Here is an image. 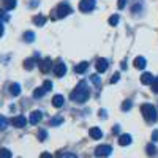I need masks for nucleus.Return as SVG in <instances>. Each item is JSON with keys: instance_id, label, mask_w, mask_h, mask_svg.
Returning <instances> with one entry per match:
<instances>
[{"instance_id": "31", "label": "nucleus", "mask_w": 158, "mask_h": 158, "mask_svg": "<svg viewBox=\"0 0 158 158\" xmlns=\"http://www.w3.org/2000/svg\"><path fill=\"white\" fill-rule=\"evenodd\" d=\"M43 89H44L46 92H49V90L52 89V82H51V81H44V84H43Z\"/></svg>"}, {"instance_id": "39", "label": "nucleus", "mask_w": 158, "mask_h": 158, "mask_svg": "<svg viewBox=\"0 0 158 158\" xmlns=\"http://www.w3.org/2000/svg\"><path fill=\"white\" fill-rule=\"evenodd\" d=\"M100 115L104 118V117H106V111H104V109H101V111H100Z\"/></svg>"}, {"instance_id": "38", "label": "nucleus", "mask_w": 158, "mask_h": 158, "mask_svg": "<svg viewBox=\"0 0 158 158\" xmlns=\"http://www.w3.org/2000/svg\"><path fill=\"white\" fill-rule=\"evenodd\" d=\"M0 18H3L5 21H8V16L5 15V11H3V10H0Z\"/></svg>"}, {"instance_id": "28", "label": "nucleus", "mask_w": 158, "mask_h": 158, "mask_svg": "<svg viewBox=\"0 0 158 158\" xmlns=\"http://www.w3.org/2000/svg\"><path fill=\"white\" fill-rule=\"evenodd\" d=\"M59 158H77L74 153H70V152H65V153H60Z\"/></svg>"}, {"instance_id": "33", "label": "nucleus", "mask_w": 158, "mask_h": 158, "mask_svg": "<svg viewBox=\"0 0 158 158\" xmlns=\"http://www.w3.org/2000/svg\"><path fill=\"white\" fill-rule=\"evenodd\" d=\"M38 138H40V141H44L48 138V133H46L44 130H41V131H40V135H38Z\"/></svg>"}, {"instance_id": "5", "label": "nucleus", "mask_w": 158, "mask_h": 158, "mask_svg": "<svg viewBox=\"0 0 158 158\" xmlns=\"http://www.w3.org/2000/svg\"><path fill=\"white\" fill-rule=\"evenodd\" d=\"M111 152H112V147L111 146H98L97 149H95V155L97 156H101V158H104V156H109L111 155Z\"/></svg>"}, {"instance_id": "3", "label": "nucleus", "mask_w": 158, "mask_h": 158, "mask_svg": "<svg viewBox=\"0 0 158 158\" xmlns=\"http://www.w3.org/2000/svg\"><path fill=\"white\" fill-rule=\"evenodd\" d=\"M57 15H56V18H65V16H68L70 13H73V8L65 2V3H60L59 6H57Z\"/></svg>"}, {"instance_id": "40", "label": "nucleus", "mask_w": 158, "mask_h": 158, "mask_svg": "<svg viewBox=\"0 0 158 158\" xmlns=\"http://www.w3.org/2000/svg\"><path fill=\"white\" fill-rule=\"evenodd\" d=\"M3 35V25H2V22H0V36Z\"/></svg>"}, {"instance_id": "27", "label": "nucleus", "mask_w": 158, "mask_h": 158, "mask_svg": "<svg viewBox=\"0 0 158 158\" xmlns=\"http://www.w3.org/2000/svg\"><path fill=\"white\" fill-rule=\"evenodd\" d=\"M131 106H133V103H131L130 100H127V101L122 104V109H123V111H130V109H131Z\"/></svg>"}, {"instance_id": "14", "label": "nucleus", "mask_w": 158, "mask_h": 158, "mask_svg": "<svg viewBox=\"0 0 158 158\" xmlns=\"http://www.w3.org/2000/svg\"><path fill=\"white\" fill-rule=\"evenodd\" d=\"M63 97L62 95H56L54 98H52V104H54V108H62L63 106Z\"/></svg>"}, {"instance_id": "6", "label": "nucleus", "mask_w": 158, "mask_h": 158, "mask_svg": "<svg viewBox=\"0 0 158 158\" xmlns=\"http://www.w3.org/2000/svg\"><path fill=\"white\" fill-rule=\"evenodd\" d=\"M54 73H56V76H59V77L65 76V73H67V67H65V63H62V62L54 63Z\"/></svg>"}, {"instance_id": "4", "label": "nucleus", "mask_w": 158, "mask_h": 158, "mask_svg": "<svg viewBox=\"0 0 158 158\" xmlns=\"http://www.w3.org/2000/svg\"><path fill=\"white\" fill-rule=\"evenodd\" d=\"M94 8H95V0H81L79 2V10L82 13H90L94 11Z\"/></svg>"}, {"instance_id": "1", "label": "nucleus", "mask_w": 158, "mask_h": 158, "mask_svg": "<svg viewBox=\"0 0 158 158\" xmlns=\"http://www.w3.org/2000/svg\"><path fill=\"white\" fill-rule=\"evenodd\" d=\"M89 95H90V92L87 89V84L84 81H81L77 84V87L70 94V98L73 101H76V103H84V101L89 100Z\"/></svg>"}, {"instance_id": "26", "label": "nucleus", "mask_w": 158, "mask_h": 158, "mask_svg": "<svg viewBox=\"0 0 158 158\" xmlns=\"http://www.w3.org/2000/svg\"><path fill=\"white\" fill-rule=\"evenodd\" d=\"M62 122H63V117H59V115H57V117H54V118L51 120V125L56 127V125H60Z\"/></svg>"}, {"instance_id": "2", "label": "nucleus", "mask_w": 158, "mask_h": 158, "mask_svg": "<svg viewBox=\"0 0 158 158\" xmlns=\"http://www.w3.org/2000/svg\"><path fill=\"white\" fill-rule=\"evenodd\" d=\"M141 112H142L144 118H146L147 122H156L158 120V112H156V109L152 106L150 103L142 104V106H141Z\"/></svg>"}, {"instance_id": "29", "label": "nucleus", "mask_w": 158, "mask_h": 158, "mask_svg": "<svg viewBox=\"0 0 158 158\" xmlns=\"http://www.w3.org/2000/svg\"><path fill=\"white\" fill-rule=\"evenodd\" d=\"M150 85H152L153 94H158V77H156V79H153V82H152Z\"/></svg>"}, {"instance_id": "18", "label": "nucleus", "mask_w": 158, "mask_h": 158, "mask_svg": "<svg viewBox=\"0 0 158 158\" xmlns=\"http://www.w3.org/2000/svg\"><path fill=\"white\" fill-rule=\"evenodd\" d=\"M35 65H36V60H35V59H27V60L24 62V68H25V70H32Z\"/></svg>"}, {"instance_id": "25", "label": "nucleus", "mask_w": 158, "mask_h": 158, "mask_svg": "<svg viewBox=\"0 0 158 158\" xmlns=\"http://www.w3.org/2000/svg\"><path fill=\"white\" fill-rule=\"evenodd\" d=\"M0 158H11V152L8 149H0Z\"/></svg>"}, {"instance_id": "21", "label": "nucleus", "mask_w": 158, "mask_h": 158, "mask_svg": "<svg viewBox=\"0 0 158 158\" xmlns=\"http://www.w3.org/2000/svg\"><path fill=\"white\" fill-rule=\"evenodd\" d=\"M8 118L5 117V115H2V114H0V130H5L6 127H8Z\"/></svg>"}, {"instance_id": "30", "label": "nucleus", "mask_w": 158, "mask_h": 158, "mask_svg": "<svg viewBox=\"0 0 158 158\" xmlns=\"http://www.w3.org/2000/svg\"><path fill=\"white\" fill-rule=\"evenodd\" d=\"M117 22H118V16L117 15H114V16L109 18V25H117Z\"/></svg>"}, {"instance_id": "17", "label": "nucleus", "mask_w": 158, "mask_h": 158, "mask_svg": "<svg viewBox=\"0 0 158 158\" xmlns=\"http://www.w3.org/2000/svg\"><path fill=\"white\" fill-rule=\"evenodd\" d=\"M33 22H35V25H40V27H41V25L46 24V18L43 15H38V16L33 18Z\"/></svg>"}, {"instance_id": "7", "label": "nucleus", "mask_w": 158, "mask_h": 158, "mask_svg": "<svg viewBox=\"0 0 158 158\" xmlns=\"http://www.w3.org/2000/svg\"><path fill=\"white\" fill-rule=\"evenodd\" d=\"M95 67H97V71H98V73H104V71L108 70L109 63H108V60H106V59H98V60H97V63H95Z\"/></svg>"}, {"instance_id": "22", "label": "nucleus", "mask_w": 158, "mask_h": 158, "mask_svg": "<svg viewBox=\"0 0 158 158\" xmlns=\"http://www.w3.org/2000/svg\"><path fill=\"white\" fill-rule=\"evenodd\" d=\"M24 40H25L27 43H32L33 40H35V33H33V32H25V33H24Z\"/></svg>"}, {"instance_id": "16", "label": "nucleus", "mask_w": 158, "mask_h": 158, "mask_svg": "<svg viewBox=\"0 0 158 158\" xmlns=\"http://www.w3.org/2000/svg\"><path fill=\"white\" fill-rule=\"evenodd\" d=\"M135 67L139 68V70H142L144 67H146V59H144V57H136L135 59Z\"/></svg>"}, {"instance_id": "15", "label": "nucleus", "mask_w": 158, "mask_h": 158, "mask_svg": "<svg viewBox=\"0 0 158 158\" xmlns=\"http://www.w3.org/2000/svg\"><path fill=\"white\" fill-rule=\"evenodd\" d=\"M131 136L130 135H122L120 138H118V144H120V146H128V144H131Z\"/></svg>"}, {"instance_id": "35", "label": "nucleus", "mask_w": 158, "mask_h": 158, "mask_svg": "<svg viewBox=\"0 0 158 158\" xmlns=\"http://www.w3.org/2000/svg\"><path fill=\"white\" fill-rule=\"evenodd\" d=\"M118 77H120V74H118V73H115V74L112 76V79H111V82H112V84H115V82L118 81Z\"/></svg>"}, {"instance_id": "12", "label": "nucleus", "mask_w": 158, "mask_h": 158, "mask_svg": "<svg viewBox=\"0 0 158 158\" xmlns=\"http://www.w3.org/2000/svg\"><path fill=\"white\" fill-rule=\"evenodd\" d=\"M89 135H90L92 139H100V138L103 136V133H101V130H100V128H90Z\"/></svg>"}, {"instance_id": "20", "label": "nucleus", "mask_w": 158, "mask_h": 158, "mask_svg": "<svg viewBox=\"0 0 158 158\" xmlns=\"http://www.w3.org/2000/svg\"><path fill=\"white\" fill-rule=\"evenodd\" d=\"M44 94H46V90H44L43 87H38V89L33 90V98H41Z\"/></svg>"}, {"instance_id": "10", "label": "nucleus", "mask_w": 158, "mask_h": 158, "mask_svg": "<svg viewBox=\"0 0 158 158\" xmlns=\"http://www.w3.org/2000/svg\"><path fill=\"white\" fill-rule=\"evenodd\" d=\"M43 118V114L40 112V111H33L32 114H30V117H29V122L32 123V125H36L40 120Z\"/></svg>"}, {"instance_id": "11", "label": "nucleus", "mask_w": 158, "mask_h": 158, "mask_svg": "<svg viewBox=\"0 0 158 158\" xmlns=\"http://www.w3.org/2000/svg\"><path fill=\"white\" fill-rule=\"evenodd\" d=\"M153 76L150 74V73H142V76H141V82L144 84V85H150L152 82H153Z\"/></svg>"}, {"instance_id": "19", "label": "nucleus", "mask_w": 158, "mask_h": 158, "mask_svg": "<svg viewBox=\"0 0 158 158\" xmlns=\"http://www.w3.org/2000/svg\"><path fill=\"white\" fill-rule=\"evenodd\" d=\"M10 92H11V95L18 97V95L21 94V85H19V84H11V87H10Z\"/></svg>"}, {"instance_id": "23", "label": "nucleus", "mask_w": 158, "mask_h": 158, "mask_svg": "<svg viewBox=\"0 0 158 158\" xmlns=\"http://www.w3.org/2000/svg\"><path fill=\"white\" fill-rule=\"evenodd\" d=\"M147 153H149V156H153L155 153H156V147L153 146V144H147Z\"/></svg>"}, {"instance_id": "9", "label": "nucleus", "mask_w": 158, "mask_h": 158, "mask_svg": "<svg viewBox=\"0 0 158 158\" xmlns=\"http://www.w3.org/2000/svg\"><path fill=\"white\" fill-rule=\"evenodd\" d=\"M38 65H40V70H41V73H48V71L52 68V62H51V59H44V60L40 62Z\"/></svg>"}, {"instance_id": "24", "label": "nucleus", "mask_w": 158, "mask_h": 158, "mask_svg": "<svg viewBox=\"0 0 158 158\" xmlns=\"http://www.w3.org/2000/svg\"><path fill=\"white\" fill-rule=\"evenodd\" d=\"M16 6V0H5V8L6 10H13Z\"/></svg>"}, {"instance_id": "13", "label": "nucleus", "mask_w": 158, "mask_h": 158, "mask_svg": "<svg viewBox=\"0 0 158 158\" xmlns=\"http://www.w3.org/2000/svg\"><path fill=\"white\" fill-rule=\"evenodd\" d=\"M87 68H89V63L87 62H81L79 65H76V73H79V74H82V73H85L87 71Z\"/></svg>"}, {"instance_id": "32", "label": "nucleus", "mask_w": 158, "mask_h": 158, "mask_svg": "<svg viewBox=\"0 0 158 158\" xmlns=\"http://www.w3.org/2000/svg\"><path fill=\"white\" fill-rule=\"evenodd\" d=\"M90 79H92V82H94L95 85H100V82H101V81H100V77H98L97 74H94V76H90Z\"/></svg>"}, {"instance_id": "8", "label": "nucleus", "mask_w": 158, "mask_h": 158, "mask_svg": "<svg viewBox=\"0 0 158 158\" xmlns=\"http://www.w3.org/2000/svg\"><path fill=\"white\" fill-rule=\"evenodd\" d=\"M11 122H13V125H15L16 128H22V127L27 125V118H25L24 115H16Z\"/></svg>"}, {"instance_id": "36", "label": "nucleus", "mask_w": 158, "mask_h": 158, "mask_svg": "<svg viewBox=\"0 0 158 158\" xmlns=\"http://www.w3.org/2000/svg\"><path fill=\"white\" fill-rule=\"evenodd\" d=\"M127 5V0H118V2H117V6L118 8H123Z\"/></svg>"}, {"instance_id": "37", "label": "nucleus", "mask_w": 158, "mask_h": 158, "mask_svg": "<svg viewBox=\"0 0 158 158\" xmlns=\"http://www.w3.org/2000/svg\"><path fill=\"white\" fill-rule=\"evenodd\" d=\"M40 158H52V155H51V153H48V152H44V153L40 155Z\"/></svg>"}, {"instance_id": "34", "label": "nucleus", "mask_w": 158, "mask_h": 158, "mask_svg": "<svg viewBox=\"0 0 158 158\" xmlns=\"http://www.w3.org/2000/svg\"><path fill=\"white\" fill-rule=\"evenodd\" d=\"M152 141L153 142H158V130H155L153 133H152Z\"/></svg>"}]
</instances>
